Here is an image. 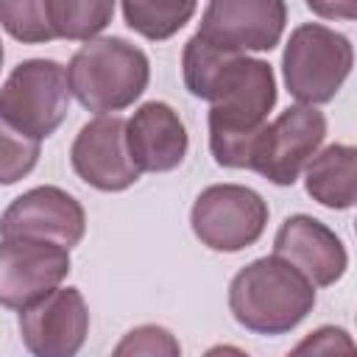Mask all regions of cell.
<instances>
[{
    "mask_svg": "<svg viewBox=\"0 0 357 357\" xmlns=\"http://www.w3.org/2000/svg\"><path fill=\"white\" fill-rule=\"evenodd\" d=\"M181 75L190 95L209 100V151L220 167L243 170L254 139L276 106L273 67L248 53L218 47L198 33L181 53Z\"/></svg>",
    "mask_w": 357,
    "mask_h": 357,
    "instance_id": "cell-1",
    "label": "cell"
},
{
    "mask_svg": "<svg viewBox=\"0 0 357 357\" xmlns=\"http://www.w3.org/2000/svg\"><path fill=\"white\" fill-rule=\"evenodd\" d=\"M315 307V287L282 257H259L229 282V310L254 335H287Z\"/></svg>",
    "mask_w": 357,
    "mask_h": 357,
    "instance_id": "cell-2",
    "label": "cell"
},
{
    "mask_svg": "<svg viewBox=\"0 0 357 357\" xmlns=\"http://www.w3.org/2000/svg\"><path fill=\"white\" fill-rule=\"evenodd\" d=\"M151 81L145 50L123 36L86 39L67 64L70 95L95 114H114L142 98Z\"/></svg>",
    "mask_w": 357,
    "mask_h": 357,
    "instance_id": "cell-3",
    "label": "cell"
},
{
    "mask_svg": "<svg viewBox=\"0 0 357 357\" xmlns=\"http://www.w3.org/2000/svg\"><path fill=\"white\" fill-rule=\"evenodd\" d=\"M351 64L354 47L349 36L321 22H304L293 28L282 53L284 86L298 103L307 106L329 103L346 84Z\"/></svg>",
    "mask_w": 357,
    "mask_h": 357,
    "instance_id": "cell-4",
    "label": "cell"
},
{
    "mask_svg": "<svg viewBox=\"0 0 357 357\" xmlns=\"http://www.w3.org/2000/svg\"><path fill=\"white\" fill-rule=\"evenodd\" d=\"M70 112L67 70L53 59L20 61L0 86V114L33 139H47Z\"/></svg>",
    "mask_w": 357,
    "mask_h": 357,
    "instance_id": "cell-5",
    "label": "cell"
},
{
    "mask_svg": "<svg viewBox=\"0 0 357 357\" xmlns=\"http://www.w3.org/2000/svg\"><path fill=\"white\" fill-rule=\"evenodd\" d=\"M268 201L245 184H212L190 209L192 234L209 251L237 254L254 245L268 226Z\"/></svg>",
    "mask_w": 357,
    "mask_h": 357,
    "instance_id": "cell-6",
    "label": "cell"
},
{
    "mask_svg": "<svg viewBox=\"0 0 357 357\" xmlns=\"http://www.w3.org/2000/svg\"><path fill=\"white\" fill-rule=\"evenodd\" d=\"M326 139V117L315 106H287L273 123H265L254 139L248 167L276 187H293L304 165Z\"/></svg>",
    "mask_w": 357,
    "mask_h": 357,
    "instance_id": "cell-7",
    "label": "cell"
},
{
    "mask_svg": "<svg viewBox=\"0 0 357 357\" xmlns=\"http://www.w3.org/2000/svg\"><path fill=\"white\" fill-rule=\"evenodd\" d=\"M20 337L36 357H73L89 335V307L78 287H53L20 310Z\"/></svg>",
    "mask_w": 357,
    "mask_h": 357,
    "instance_id": "cell-8",
    "label": "cell"
},
{
    "mask_svg": "<svg viewBox=\"0 0 357 357\" xmlns=\"http://www.w3.org/2000/svg\"><path fill=\"white\" fill-rule=\"evenodd\" d=\"M284 0H209L198 36L237 53L273 50L284 33Z\"/></svg>",
    "mask_w": 357,
    "mask_h": 357,
    "instance_id": "cell-9",
    "label": "cell"
},
{
    "mask_svg": "<svg viewBox=\"0 0 357 357\" xmlns=\"http://www.w3.org/2000/svg\"><path fill=\"white\" fill-rule=\"evenodd\" d=\"M86 234V212L75 195L45 184L17 195L0 215V237H28L73 248Z\"/></svg>",
    "mask_w": 357,
    "mask_h": 357,
    "instance_id": "cell-10",
    "label": "cell"
},
{
    "mask_svg": "<svg viewBox=\"0 0 357 357\" xmlns=\"http://www.w3.org/2000/svg\"><path fill=\"white\" fill-rule=\"evenodd\" d=\"M67 273L70 248L28 237L0 240V307L22 310L59 287Z\"/></svg>",
    "mask_w": 357,
    "mask_h": 357,
    "instance_id": "cell-11",
    "label": "cell"
},
{
    "mask_svg": "<svg viewBox=\"0 0 357 357\" xmlns=\"http://www.w3.org/2000/svg\"><path fill=\"white\" fill-rule=\"evenodd\" d=\"M70 165L84 184L100 192H123L142 176L126 145V120L117 114H98L81 126L70 145Z\"/></svg>",
    "mask_w": 357,
    "mask_h": 357,
    "instance_id": "cell-12",
    "label": "cell"
},
{
    "mask_svg": "<svg viewBox=\"0 0 357 357\" xmlns=\"http://www.w3.org/2000/svg\"><path fill=\"white\" fill-rule=\"evenodd\" d=\"M273 254L290 262L312 287H329L343 279L349 268V254L343 240L312 215H290L273 237Z\"/></svg>",
    "mask_w": 357,
    "mask_h": 357,
    "instance_id": "cell-13",
    "label": "cell"
},
{
    "mask_svg": "<svg viewBox=\"0 0 357 357\" xmlns=\"http://www.w3.org/2000/svg\"><path fill=\"white\" fill-rule=\"evenodd\" d=\"M126 145L139 173H167L184 162L190 137L173 106L148 100L126 120Z\"/></svg>",
    "mask_w": 357,
    "mask_h": 357,
    "instance_id": "cell-14",
    "label": "cell"
},
{
    "mask_svg": "<svg viewBox=\"0 0 357 357\" xmlns=\"http://www.w3.org/2000/svg\"><path fill=\"white\" fill-rule=\"evenodd\" d=\"M304 190L326 209H351L357 201V148L326 145L304 165Z\"/></svg>",
    "mask_w": 357,
    "mask_h": 357,
    "instance_id": "cell-15",
    "label": "cell"
},
{
    "mask_svg": "<svg viewBox=\"0 0 357 357\" xmlns=\"http://www.w3.org/2000/svg\"><path fill=\"white\" fill-rule=\"evenodd\" d=\"M126 25L151 39L165 42L176 36L195 14L198 0H120Z\"/></svg>",
    "mask_w": 357,
    "mask_h": 357,
    "instance_id": "cell-16",
    "label": "cell"
},
{
    "mask_svg": "<svg viewBox=\"0 0 357 357\" xmlns=\"http://www.w3.org/2000/svg\"><path fill=\"white\" fill-rule=\"evenodd\" d=\"M117 0H47V22L53 39H95L114 17Z\"/></svg>",
    "mask_w": 357,
    "mask_h": 357,
    "instance_id": "cell-17",
    "label": "cell"
},
{
    "mask_svg": "<svg viewBox=\"0 0 357 357\" xmlns=\"http://www.w3.org/2000/svg\"><path fill=\"white\" fill-rule=\"evenodd\" d=\"M0 28L22 45L53 42L47 0H0Z\"/></svg>",
    "mask_w": 357,
    "mask_h": 357,
    "instance_id": "cell-18",
    "label": "cell"
},
{
    "mask_svg": "<svg viewBox=\"0 0 357 357\" xmlns=\"http://www.w3.org/2000/svg\"><path fill=\"white\" fill-rule=\"evenodd\" d=\"M39 151H42L39 139L22 134L0 114V187L17 184L20 178H25L36 167Z\"/></svg>",
    "mask_w": 357,
    "mask_h": 357,
    "instance_id": "cell-19",
    "label": "cell"
},
{
    "mask_svg": "<svg viewBox=\"0 0 357 357\" xmlns=\"http://www.w3.org/2000/svg\"><path fill=\"white\" fill-rule=\"evenodd\" d=\"M114 354H142V357H178L181 343L173 337L170 329L156 326V324H142L114 346Z\"/></svg>",
    "mask_w": 357,
    "mask_h": 357,
    "instance_id": "cell-20",
    "label": "cell"
},
{
    "mask_svg": "<svg viewBox=\"0 0 357 357\" xmlns=\"http://www.w3.org/2000/svg\"><path fill=\"white\" fill-rule=\"evenodd\" d=\"M351 349H354V343H351L346 329H340V326H321V329L310 332V337H304L293 351L296 354H304V351L332 354V351H351Z\"/></svg>",
    "mask_w": 357,
    "mask_h": 357,
    "instance_id": "cell-21",
    "label": "cell"
},
{
    "mask_svg": "<svg viewBox=\"0 0 357 357\" xmlns=\"http://www.w3.org/2000/svg\"><path fill=\"white\" fill-rule=\"evenodd\" d=\"M307 8L321 20H346L357 17V0H304Z\"/></svg>",
    "mask_w": 357,
    "mask_h": 357,
    "instance_id": "cell-22",
    "label": "cell"
},
{
    "mask_svg": "<svg viewBox=\"0 0 357 357\" xmlns=\"http://www.w3.org/2000/svg\"><path fill=\"white\" fill-rule=\"evenodd\" d=\"M3 59H6V50H3V42H0V70H3Z\"/></svg>",
    "mask_w": 357,
    "mask_h": 357,
    "instance_id": "cell-23",
    "label": "cell"
}]
</instances>
